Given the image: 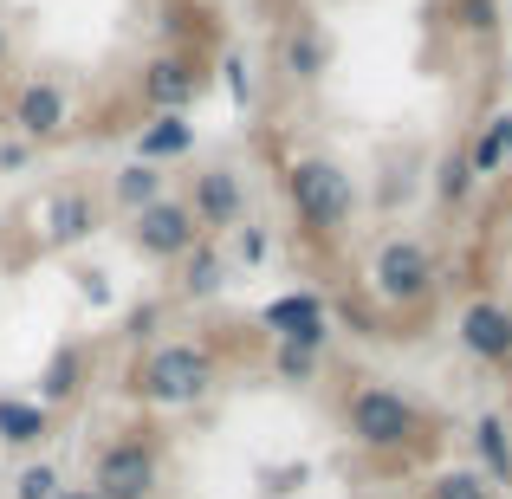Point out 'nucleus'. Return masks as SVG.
I'll list each match as a JSON object with an SVG mask.
<instances>
[{"mask_svg":"<svg viewBox=\"0 0 512 499\" xmlns=\"http://www.w3.org/2000/svg\"><path fill=\"white\" fill-rule=\"evenodd\" d=\"M292 201H299L305 221L338 227L344 214H350V182L331 163H299V169H292Z\"/></svg>","mask_w":512,"mask_h":499,"instance_id":"1","label":"nucleus"},{"mask_svg":"<svg viewBox=\"0 0 512 499\" xmlns=\"http://www.w3.org/2000/svg\"><path fill=\"white\" fill-rule=\"evenodd\" d=\"M350 428H357L370 448H396V441L409 435V402L389 396V389H363V396L350 402Z\"/></svg>","mask_w":512,"mask_h":499,"instance_id":"2","label":"nucleus"},{"mask_svg":"<svg viewBox=\"0 0 512 499\" xmlns=\"http://www.w3.org/2000/svg\"><path fill=\"white\" fill-rule=\"evenodd\" d=\"M201 383H208V363H201L195 350H163V357L143 370V389H150L156 402H188Z\"/></svg>","mask_w":512,"mask_h":499,"instance_id":"3","label":"nucleus"},{"mask_svg":"<svg viewBox=\"0 0 512 499\" xmlns=\"http://www.w3.org/2000/svg\"><path fill=\"white\" fill-rule=\"evenodd\" d=\"M150 480H156V467H150V454H143V448H111V454H104V467H98L104 499H143V493H150Z\"/></svg>","mask_w":512,"mask_h":499,"instance_id":"4","label":"nucleus"},{"mask_svg":"<svg viewBox=\"0 0 512 499\" xmlns=\"http://www.w3.org/2000/svg\"><path fill=\"white\" fill-rule=\"evenodd\" d=\"M376 286H383L389 299H415V292L428 286V253L422 247H389L383 266H376Z\"/></svg>","mask_w":512,"mask_h":499,"instance_id":"5","label":"nucleus"},{"mask_svg":"<svg viewBox=\"0 0 512 499\" xmlns=\"http://www.w3.org/2000/svg\"><path fill=\"white\" fill-rule=\"evenodd\" d=\"M461 337L480 350V357H506V350H512V318L500 312V305H467Z\"/></svg>","mask_w":512,"mask_h":499,"instance_id":"6","label":"nucleus"},{"mask_svg":"<svg viewBox=\"0 0 512 499\" xmlns=\"http://www.w3.org/2000/svg\"><path fill=\"white\" fill-rule=\"evenodd\" d=\"M137 240L150 253H182L188 240H195V221H188L182 208H143V221H137Z\"/></svg>","mask_w":512,"mask_h":499,"instance_id":"7","label":"nucleus"},{"mask_svg":"<svg viewBox=\"0 0 512 499\" xmlns=\"http://www.w3.org/2000/svg\"><path fill=\"white\" fill-rule=\"evenodd\" d=\"M266 318H273V325H286L299 344H318V331H325V325H318V305H312V299H279Z\"/></svg>","mask_w":512,"mask_h":499,"instance_id":"8","label":"nucleus"},{"mask_svg":"<svg viewBox=\"0 0 512 499\" xmlns=\"http://www.w3.org/2000/svg\"><path fill=\"white\" fill-rule=\"evenodd\" d=\"M59 111H65V104H59V91H52V85H33L20 98V124L26 130H52V124H59Z\"/></svg>","mask_w":512,"mask_h":499,"instance_id":"9","label":"nucleus"},{"mask_svg":"<svg viewBox=\"0 0 512 499\" xmlns=\"http://www.w3.org/2000/svg\"><path fill=\"white\" fill-rule=\"evenodd\" d=\"M0 435L7 441H39L46 435V415L26 409V402H0Z\"/></svg>","mask_w":512,"mask_h":499,"instance_id":"10","label":"nucleus"},{"mask_svg":"<svg viewBox=\"0 0 512 499\" xmlns=\"http://www.w3.org/2000/svg\"><path fill=\"white\" fill-rule=\"evenodd\" d=\"M234 175H201V214L208 221H234Z\"/></svg>","mask_w":512,"mask_h":499,"instance_id":"11","label":"nucleus"},{"mask_svg":"<svg viewBox=\"0 0 512 499\" xmlns=\"http://www.w3.org/2000/svg\"><path fill=\"white\" fill-rule=\"evenodd\" d=\"M506 150H512V117H500V124H493L487 137H480L474 163H480V169H500V163H506Z\"/></svg>","mask_w":512,"mask_h":499,"instance_id":"12","label":"nucleus"},{"mask_svg":"<svg viewBox=\"0 0 512 499\" xmlns=\"http://www.w3.org/2000/svg\"><path fill=\"white\" fill-rule=\"evenodd\" d=\"M188 143V124H175V117H163V124L150 130V137H143V156H175Z\"/></svg>","mask_w":512,"mask_h":499,"instance_id":"13","label":"nucleus"},{"mask_svg":"<svg viewBox=\"0 0 512 499\" xmlns=\"http://www.w3.org/2000/svg\"><path fill=\"white\" fill-rule=\"evenodd\" d=\"M150 91H156V98H163V104H175V98H188V72H182V65H156Z\"/></svg>","mask_w":512,"mask_h":499,"instance_id":"14","label":"nucleus"},{"mask_svg":"<svg viewBox=\"0 0 512 499\" xmlns=\"http://www.w3.org/2000/svg\"><path fill=\"white\" fill-rule=\"evenodd\" d=\"M435 499H493V493L480 487V474H448V480L435 487Z\"/></svg>","mask_w":512,"mask_h":499,"instance_id":"15","label":"nucleus"},{"mask_svg":"<svg viewBox=\"0 0 512 499\" xmlns=\"http://www.w3.org/2000/svg\"><path fill=\"white\" fill-rule=\"evenodd\" d=\"M480 448H487L493 474H512V454H506V441H500V422H480Z\"/></svg>","mask_w":512,"mask_h":499,"instance_id":"16","label":"nucleus"},{"mask_svg":"<svg viewBox=\"0 0 512 499\" xmlns=\"http://www.w3.org/2000/svg\"><path fill=\"white\" fill-rule=\"evenodd\" d=\"M124 201H143V208H156V175H150V169H130V175H124Z\"/></svg>","mask_w":512,"mask_h":499,"instance_id":"17","label":"nucleus"},{"mask_svg":"<svg viewBox=\"0 0 512 499\" xmlns=\"http://www.w3.org/2000/svg\"><path fill=\"white\" fill-rule=\"evenodd\" d=\"M52 493V474H46V467H26V474H20V499H46Z\"/></svg>","mask_w":512,"mask_h":499,"instance_id":"18","label":"nucleus"},{"mask_svg":"<svg viewBox=\"0 0 512 499\" xmlns=\"http://www.w3.org/2000/svg\"><path fill=\"white\" fill-rule=\"evenodd\" d=\"M85 227V201H59V240H72Z\"/></svg>","mask_w":512,"mask_h":499,"instance_id":"19","label":"nucleus"},{"mask_svg":"<svg viewBox=\"0 0 512 499\" xmlns=\"http://www.w3.org/2000/svg\"><path fill=\"white\" fill-rule=\"evenodd\" d=\"M65 499H91V493H65Z\"/></svg>","mask_w":512,"mask_h":499,"instance_id":"20","label":"nucleus"}]
</instances>
